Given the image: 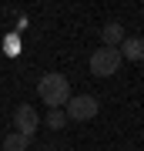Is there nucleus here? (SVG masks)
<instances>
[{
    "mask_svg": "<svg viewBox=\"0 0 144 151\" xmlns=\"http://www.w3.org/2000/svg\"><path fill=\"white\" fill-rule=\"evenodd\" d=\"M37 94H40V101L47 104V108H64V104L70 101V81L64 74H44L40 81H37Z\"/></svg>",
    "mask_w": 144,
    "mask_h": 151,
    "instance_id": "f257e3e1",
    "label": "nucleus"
},
{
    "mask_svg": "<svg viewBox=\"0 0 144 151\" xmlns=\"http://www.w3.org/2000/svg\"><path fill=\"white\" fill-rule=\"evenodd\" d=\"M117 67H121L117 47H97L91 54V74L94 77H111V74H117Z\"/></svg>",
    "mask_w": 144,
    "mask_h": 151,
    "instance_id": "f03ea898",
    "label": "nucleus"
},
{
    "mask_svg": "<svg viewBox=\"0 0 144 151\" xmlns=\"http://www.w3.org/2000/svg\"><path fill=\"white\" fill-rule=\"evenodd\" d=\"M97 97H91V94H77V97H70L67 101V121H91L94 114H97Z\"/></svg>",
    "mask_w": 144,
    "mask_h": 151,
    "instance_id": "7ed1b4c3",
    "label": "nucleus"
},
{
    "mask_svg": "<svg viewBox=\"0 0 144 151\" xmlns=\"http://www.w3.org/2000/svg\"><path fill=\"white\" fill-rule=\"evenodd\" d=\"M37 124H40V118H37V111H34L30 104H17V111H14V128L20 131V134L34 138V131H37Z\"/></svg>",
    "mask_w": 144,
    "mask_h": 151,
    "instance_id": "20e7f679",
    "label": "nucleus"
},
{
    "mask_svg": "<svg viewBox=\"0 0 144 151\" xmlns=\"http://www.w3.org/2000/svg\"><path fill=\"white\" fill-rule=\"evenodd\" d=\"M117 54H121V60L128 57V60H144V37H124V44L117 47Z\"/></svg>",
    "mask_w": 144,
    "mask_h": 151,
    "instance_id": "39448f33",
    "label": "nucleus"
},
{
    "mask_svg": "<svg viewBox=\"0 0 144 151\" xmlns=\"http://www.w3.org/2000/svg\"><path fill=\"white\" fill-rule=\"evenodd\" d=\"M124 27L121 24H107V27H101V40H104V47H121L124 44Z\"/></svg>",
    "mask_w": 144,
    "mask_h": 151,
    "instance_id": "423d86ee",
    "label": "nucleus"
},
{
    "mask_svg": "<svg viewBox=\"0 0 144 151\" xmlns=\"http://www.w3.org/2000/svg\"><path fill=\"white\" fill-rule=\"evenodd\" d=\"M27 148H30V138L20 134V131H14V134L4 138V151H27Z\"/></svg>",
    "mask_w": 144,
    "mask_h": 151,
    "instance_id": "0eeeda50",
    "label": "nucleus"
},
{
    "mask_svg": "<svg viewBox=\"0 0 144 151\" xmlns=\"http://www.w3.org/2000/svg\"><path fill=\"white\" fill-rule=\"evenodd\" d=\"M47 124H50V131H60V128L67 124V114L60 111V108H54V111L47 114Z\"/></svg>",
    "mask_w": 144,
    "mask_h": 151,
    "instance_id": "6e6552de",
    "label": "nucleus"
}]
</instances>
